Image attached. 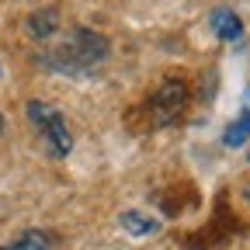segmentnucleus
<instances>
[{"label": "nucleus", "instance_id": "nucleus-7", "mask_svg": "<svg viewBox=\"0 0 250 250\" xmlns=\"http://www.w3.org/2000/svg\"><path fill=\"white\" fill-rule=\"evenodd\" d=\"M122 226L129 229L132 236H149V233L160 229L156 219H146V215H139V212H125V215H122Z\"/></svg>", "mask_w": 250, "mask_h": 250}, {"label": "nucleus", "instance_id": "nucleus-5", "mask_svg": "<svg viewBox=\"0 0 250 250\" xmlns=\"http://www.w3.org/2000/svg\"><path fill=\"white\" fill-rule=\"evenodd\" d=\"M28 31L35 35L39 42H49L56 31H59V11L56 7H42V11H35L28 18Z\"/></svg>", "mask_w": 250, "mask_h": 250}, {"label": "nucleus", "instance_id": "nucleus-6", "mask_svg": "<svg viewBox=\"0 0 250 250\" xmlns=\"http://www.w3.org/2000/svg\"><path fill=\"white\" fill-rule=\"evenodd\" d=\"M0 250H52V236L42 233V229H31V233H21L18 240H11Z\"/></svg>", "mask_w": 250, "mask_h": 250}, {"label": "nucleus", "instance_id": "nucleus-1", "mask_svg": "<svg viewBox=\"0 0 250 250\" xmlns=\"http://www.w3.org/2000/svg\"><path fill=\"white\" fill-rule=\"evenodd\" d=\"M104 56H108L104 35H98L90 28H70L62 35V42H52V49H45L39 56V62L56 73H83L94 62H101Z\"/></svg>", "mask_w": 250, "mask_h": 250}, {"label": "nucleus", "instance_id": "nucleus-8", "mask_svg": "<svg viewBox=\"0 0 250 250\" xmlns=\"http://www.w3.org/2000/svg\"><path fill=\"white\" fill-rule=\"evenodd\" d=\"M247 136H250V118H236L233 125H229V129H226V136H223V143L226 146H243L247 143Z\"/></svg>", "mask_w": 250, "mask_h": 250}, {"label": "nucleus", "instance_id": "nucleus-4", "mask_svg": "<svg viewBox=\"0 0 250 250\" xmlns=\"http://www.w3.org/2000/svg\"><path fill=\"white\" fill-rule=\"evenodd\" d=\"M184 101H188V87L184 83H167L160 94H156V108H160V122H170L181 108H184Z\"/></svg>", "mask_w": 250, "mask_h": 250}, {"label": "nucleus", "instance_id": "nucleus-2", "mask_svg": "<svg viewBox=\"0 0 250 250\" xmlns=\"http://www.w3.org/2000/svg\"><path fill=\"white\" fill-rule=\"evenodd\" d=\"M28 118L35 122V129L45 136V146L52 156H66L73 149V136L66 129V118H62L52 104H42V101H31L28 104Z\"/></svg>", "mask_w": 250, "mask_h": 250}, {"label": "nucleus", "instance_id": "nucleus-3", "mask_svg": "<svg viewBox=\"0 0 250 250\" xmlns=\"http://www.w3.org/2000/svg\"><path fill=\"white\" fill-rule=\"evenodd\" d=\"M208 24H212V31H215V35L223 39V42H236V39L243 35V21H240V14H236V11H229V7L212 11Z\"/></svg>", "mask_w": 250, "mask_h": 250}, {"label": "nucleus", "instance_id": "nucleus-9", "mask_svg": "<svg viewBox=\"0 0 250 250\" xmlns=\"http://www.w3.org/2000/svg\"><path fill=\"white\" fill-rule=\"evenodd\" d=\"M243 118H250V83H247V90H243Z\"/></svg>", "mask_w": 250, "mask_h": 250}]
</instances>
